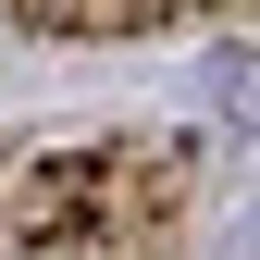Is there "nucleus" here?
Segmentation results:
<instances>
[{
    "label": "nucleus",
    "mask_w": 260,
    "mask_h": 260,
    "mask_svg": "<svg viewBox=\"0 0 260 260\" xmlns=\"http://www.w3.org/2000/svg\"><path fill=\"white\" fill-rule=\"evenodd\" d=\"M38 25H137V0H25Z\"/></svg>",
    "instance_id": "1"
},
{
    "label": "nucleus",
    "mask_w": 260,
    "mask_h": 260,
    "mask_svg": "<svg viewBox=\"0 0 260 260\" xmlns=\"http://www.w3.org/2000/svg\"><path fill=\"white\" fill-rule=\"evenodd\" d=\"M137 13H186V0H137Z\"/></svg>",
    "instance_id": "2"
}]
</instances>
